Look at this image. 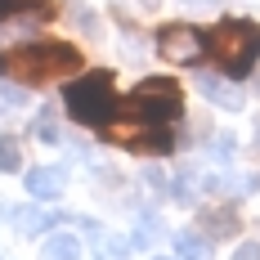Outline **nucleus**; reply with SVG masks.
<instances>
[{
  "label": "nucleus",
  "mask_w": 260,
  "mask_h": 260,
  "mask_svg": "<svg viewBox=\"0 0 260 260\" xmlns=\"http://www.w3.org/2000/svg\"><path fill=\"white\" fill-rule=\"evenodd\" d=\"M9 220H14V229H18V234L54 229V215H45V211H36V207H14V211H9Z\"/></svg>",
  "instance_id": "9"
},
{
  "label": "nucleus",
  "mask_w": 260,
  "mask_h": 260,
  "mask_svg": "<svg viewBox=\"0 0 260 260\" xmlns=\"http://www.w3.org/2000/svg\"><path fill=\"white\" fill-rule=\"evenodd\" d=\"M215 153H220V161H229V153H234V135H220V139H215Z\"/></svg>",
  "instance_id": "18"
},
{
  "label": "nucleus",
  "mask_w": 260,
  "mask_h": 260,
  "mask_svg": "<svg viewBox=\"0 0 260 260\" xmlns=\"http://www.w3.org/2000/svg\"><path fill=\"white\" fill-rule=\"evenodd\" d=\"M18 5H31V9H45V0H0V18L18 14Z\"/></svg>",
  "instance_id": "16"
},
{
  "label": "nucleus",
  "mask_w": 260,
  "mask_h": 260,
  "mask_svg": "<svg viewBox=\"0 0 260 260\" xmlns=\"http://www.w3.org/2000/svg\"><path fill=\"white\" fill-rule=\"evenodd\" d=\"M198 220H202V229H207L211 238H229V234L238 229V215H234L229 207H207Z\"/></svg>",
  "instance_id": "8"
},
{
  "label": "nucleus",
  "mask_w": 260,
  "mask_h": 260,
  "mask_svg": "<svg viewBox=\"0 0 260 260\" xmlns=\"http://www.w3.org/2000/svg\"><path fill=\"white\" fill-rule=\"evenodd\" d=\"M85 68L81 50L63 45V41H41V45H9L0 50V77L18 81V85H45V81L77 77Z\"/></svg>",
  "instance_id": "1"
},
{
  "label": "nucleus",
  "mask_w": 260,
  "mask_h": 260,
  "mask_svg": "<svg viewBox=\"0 0 260 260\" xmlns=\"http://www.w3.org/2000/svg\"><path fill=\"white\" fill-rule=\"evenodd\" d=\"M157 50L166 54L171 63H198V58L207 54V36H202L198 27H188V23H171V27H161Z\"/></svg>",
  "instance_id": "5"
},
{
  "label": "nucleus",
  "mask_w": 260,
  "mask_h": 260,
  "mask_svg": "<svg viewBox=\"0 0 260 260\" xmlns=\"http://www.w3.org/2000/svg\"><path fill=\"white\" fill-rule=\"evenodd\" d=\"M18 166H23V144H18V135H0V171L14 175Z\"/></svg>",
  "instance_id": "12"
},
{
  "label": "nucleus",
  "mask_w": 260,
  "mask_h": 260,
  "mask_svg": "<svg viewBox=\"0 0 260 260\" xmlns=\"http://www.w3.org/2000/svg\"><path fill=\"white\" fill-rule=\"evenodd\" d=\"M68 112L77 117L81 126H108L117 112V90L108 72H90L68 85Z\"/></svg>",
  "instance_id": "3"
},
{
  "label": "nucleus",
  "mask_w": 260,
  "mask_h": 260,
  "mask_svg": "<svg viewBox=\"0 0 260 260\" xmlns=\"http://www.w3.org/2000/svg\"><path fill=\"white\" fill-rule=\"evenodd\" d=\"M63 184H68V175H63L58 166H36V171H27V193H31L36 202L58 198V193H63Z\"/></svg>",
  "instance_id": "7"
},
{
  "label": "nucleus",
  "mask_w": 260,
  "mask_h": 260,
  "mask_svg": "<svg viewBox=\"0 0 260 260\" xmlns=\"http://www.w3.org/2000/svg\"><path fill=\"white\" fill-rule=\"evenodd\" d=\"M198 90H202V99H211L215 108H224V112H238V108L247 104V94L238 90L229 77H215V72H202L198 77Z\"/></svg>",
  "instance_id": "6"
},
{
  "label": "nucleus",
  "mask_w": 260,
  "mask_h": 260,
  "mask_svg": "<svg viewBox=\"0 0 260 260\" xmlns=\"http://www.w3.org/2000/svg\"><path fill=\"white\" fill-rule=\"evenodd\" d=\"M207 50L224 68V77H247L260 63V27L247 18H224L207 31Z\"/></svg>",
  "instance_id": "2"
},
{
  "label": "nucleus",
  "mask_w": 260,
  "mask_h": 260,
  "mask_svg": "<svg viewBox=\"0 0 260 260\" xmlns=\"http://www.w3.org/2000/svg\"><path fill=\"white\" fill-rule=\"evenodd\" d=\"M153 260H180V256H153Z\"/></svg>",
  "instance_id": "19"
},
{
  "label": "nucleus",
  "mask_w": 260,
  "mask_h": 260,
  "mask_svg": "<svg viewBox=\"0 0 260 260\" xmlns=\"http://www.w3.org/2000/svg\"><path fill=\"white\" fill-rule=\"evenodd\" d=\"M36 139H41V144H58V121H54V108H41V117H36Z\"/></svg>",
  "instance_id": "13"
},
{
  "label": "nucleus",
  "mask_w": 260,
  "mask_h": 260,
  "mask_svg": "<svg viewBox=\"0 0 260 260\" xmlns=\"http://www.w3.org/2000/svg\"><path fill=\"white\" fill-rule=\"evenodd\" d=\"M153 234H157V220H153V215H144V224L135 229V247H148V242H153Z\"/></svg>",
  "instance_id": "15"
},
{
  "label": "nucleus",
  "mask_w": 260,
  "mask_h": 260,
  "mask_svg": "<svg viewBox=\"0 0 260 260\" xmlns=\"http://www.w3.org/2000/svg\"><path fill=\"white\" fill-rule=\"evenodd\" d=\"M234 260H260V242H242L234 251Z\"/></svg>",
  "instance_id": "17"
},
{
  "label": "nucleus",
  "mask_w": 260,
  "mask_h": 260,
  "mask_svg": "<svg viewBox=\"0 0 260 260\" xmlns=\"http://www.w3.org/2000/svg\"><path fill=\"white\" fill-rule=\"evenodd\" d=\"M68 18H72V23H77L81 31H90V36H94V31H99V18H94V14H90V9H85V5H77V0H72V5H68Z\"/></svg>",
  "instance_id": "14"
},
{
  "label": "nucleus",
  "mask_w": 260,
  "mask_h": 260,
  "mask_svg": "<svg viewBox=\"0 0 260 260\" xmlns=\"http://www.w3.org/2000/svg\"><path fill=\"white\" fill-rule=\"evenodd\" d=\"M126 108H130V117H139V121H148V126H171L184 112V94H180L175 81L148 77V81H139V85L130 90Z\"/></svg>",
  "instance_id": "4"
},
{
  "label": "nucleus",
  "mask_w": 260,
  "mask_h": 260,
  "mask_svg": "<svg viewBox=\"0 0 260 260\" xmlns=\"http://www.w3.org/2000/svg\"><path fill=\"white\" fill-rule=\"evenodd\" d=\"M41 260H81V242L72 234H54L45 247H41Z\"/></svg>",
  "instance_id": "11"
},
{
  "label": "nucleus",
  "mask_w": 260,
  "mask_h": 260,
  "mask_svg": "<svg viewBox=\"0 0 260 260\" xmlns=\"http://www.w3.org/2000/svg\"><path fill=\"white\" fill-rule=\"evenodd\" d=\"M175 256L180 260H211V238H202V234H175Z\"/></svg>",
  "instance_id": "10"
}]
</instances>
